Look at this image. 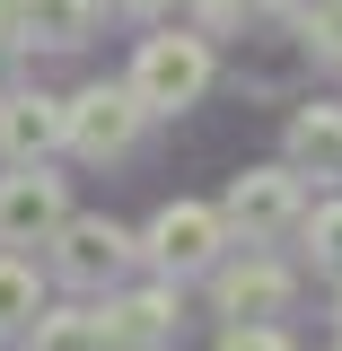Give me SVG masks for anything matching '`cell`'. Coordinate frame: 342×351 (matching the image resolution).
<instances>
[{"mask_svg":"<svg viewBox=\"0 0 342 351\" xmlns=\"http://www.w3.org/2000/svg\"><path fill=\"white\" fill-rule=\"evenodd\" d=\"M307 263L316 272H342V202H325V211H307Z\"/></svg>","mask_w":342,"mask_h":351,"instance_id":"obj_14","label":"cell"},{"mask_svg":"<svg viewBox=\"0 0 342 351\" xmlns=\"http://www.w3.org/2000/svg\"><path fill=\"white\" fill-rule=\"evenodd\" d=\"M106 334H132V343H167V334H175V281L158 272L149 290H123V299L106 307Z\"/></svg>","mask_w":342,"mask_h":351,"instance_id":"obj_11","label":"cell"},{"mask_svg":"<svg viewBox=\"0 0 342 351\" xmlns=\"http://www.w3.org/2000/svg\"><path fill=\"white\" fill-rule=\"evenodd\" d=\"M219 351H290V334H281V325H228Z\"/></svg>","mask_w":342,"mask_h":351,"instance_id":"obj_17","label":"cell"},{"mask_svg":"<svg viewBox=\"0 0 342 351\" xmlns=\"http://www.w3.org/2000/svg\"><path fill=\"white\" fill-rule=\"evenodd\" d=\"M123 18H158V9H175V0H114Z\"/></svg>","mask_w":342,"mask_h":351,"instance_id":"obj_19","label":"cell"},{"mask_svg":"<svg viewBox=\"0 0 342 351\" xmlns=\"http://www.w3.org/2000/svg\"><path fill=\"white\" fill-rule=\"evenodd\" d=\"M88 36H97V0H27V9H18V44L80 53Z\"/></svg>","mask_w":342,"mask_h":351,"instance_id":"obj_10","label":"cell"},{"mask_svg":"<svg viewBox=\"0 0 342 351\" xmlns=\"http://www.w3.org/2000/svg\"><path fill=\"white\" fill-rule=\"evenodd\" d=\"M290 167L316 184H342V106H299L290 114Z\"/></svg>","mask_w":342,"mask_h":351,"instance_id":"obj_9","label":"cell"},{"mask_svg":"<svg viewBox=\"0 0 342 351\" xmlns=\"http://www.w3.org/2000/svg\"><path fill=\"white\" fill-rule=\"evenodd\" d=\"M219 246H228V219L211 211V202H167V211L141 228V255L158 263L167 281H193V272H211Z\"/></svg>","mask_w":342,"mask_h":351,"instance_id":"obj_5","label":"cell"},{"mask_svg":"<svg viewBox=\"0 0 342 351\" xmlns=\"http://www.w3.org/2000/svg\"><path fill=\"white\" fill-rule=\"evenodd\" d=\"M18 53H27V44L9 36V27H0V97H9V88H18Z\"/></svg>","mask_w":342,"mask_h":351,"instance_id":"obj_18","label":"cell"},{"mask_svg":"<svg viewBox=\"0 0 342 351\" xmlns=\"http://www.w3.org/2000/svg\"><path fill=\"white\" fill-rule=\"evenodd\" d=\"M53 149H62V97L9 88V97H0V158L18 167V158H53Z\"/></svg>","mask_w":342,"mask_h":351,"instance_id":"obj_8","label":"cell"},{"mask_svg":"<svg viewBox=\"0 0 342 351\" xmlns=\"http://www.w3.org/2000/svg\"><path fill=\"white\" fill-rule=\"evenodd\" d=\"M18 9H27V0H0V27H9V36H18Z\"/></svg>","mask_w":342,"mask_h":351,"instance_id":"obj_21","label":"cell"},{"mask_svg":"<svg viewBox=\"0 0 342 351\" xmlns=\"http://www.w3.org/2000/svg\"><path fill=\"white\" fill-rule=\"evenodd\" d=\"M62 211H71V193H62V176L44 158H18L0 176V246H44L62 228Z\"/></svg>","mask_w":342,"mask_h":351,"instance_id":"obj_6","label":"cell"},{"mask_svg":"<svg viewBox=\"0 0 342 351\" xmlns=\"http://www.w3.org/2000/svg\"><path fill=\"white\" fill-rule=\"evenodd\" d=\"M44 246H53V272H62L71 290H114L132 263H141V237L114 228L106 211H62V228H53Z\"/></svg>","mask_w":342,"mask_h":351,"instance_id":"obj_2","label":"cell"},{"mask_svg":"<svg viewBox=\"0 0 342 351\" xmlns=\"http://www.w3.org/2000/svg\"><path fill=\"white\" fill-rule=\"evenodd\" d=\"M18 343L27 351H106V307H36V325Z\"/></svg>","mask_w":342,"mask_h":351,"instance_id":"obj_12","label":"cell"},{"mask_svg":"<svg viewBox=\"0 0 342 351\" xmlns=\"http://www.w3.org/2000/svg\"><path fill=\"white\" fill-rule=\"evenodd\" d=\"M141 123H149V106L132 97L123 80H97L80 88V97H62V149H80V158H123L132 141H141Z\"/></svg>","mask_w":342,"mask_h":351,"instance_id":"obj_3","label":"cell"},{"mask_svg":"<svg viewBox=\"0 0 342 351\" xmlns=\"http://www.w3.org/2000/svg\"><path fill=\"white\" fill-rule=\"evenodd\" d=\"M272 9H290V18H307V9H316V0H272Z\"/></svg>","mask_w":342,"mask_h":351,"instance_id":"obj_22","label":"cell"},{"mask_svg":"<svg viewBox=\"0 0 342 351\" xmlns=\"http://www.w3.org/2000/svg\"><path fill=\"white\" fill-rule=\"evenodd\" d=\"M132 97L149 106V114H184V106H202L211 97V36H149L132 53Z\"/></svg>","mask_w":342,"mask_h":351,"instance_id":"obj_1","label":"cell"},{"mask_svg":"<svg viewBox=\"0 0 342 351\" xmlns=\"http://www.w3.org/2000/svg\"><path fill=\"white\" fill-rule=\"evenodd\" d=\"M255 9H263V0H193V18H202L211 36H237V27H246Z\"/></svg>","mask_w":342,"mask_h":351,"instance_id":"obj_16","label":"cell"},{"mask_svg":"<svg viewBox=\"0 0 342 351\" xmlns=\"http://www.w3.org/2000/svg\"><path fill=\"white\" fill-rule=\"evenodd\" d=\"M211 307L228 325H272L290 307V263L272 255H246V263H211Z\"/></svg>","mask_w":342,"mask_h":351,"instance_id":"obj_7","label":"cell"},{"mask_svg":"<svg viewBox=\"0 0 342 351\" xmlns=\"http://www.w3.org/2000/svg\"><path fill=\"white\" fill-rule=\"evenodd\" d=\"M219 219H228V237L272 246V237H290V228L307 219V176H299V167H246L237 184H228Z\"/></svg>","mask_w":342,"mask_h":351,"instance_id":"obj_4","label":"cell"},{"mask_svg":"<svg viewBox=\"0 0 342 351\" xmlns=\"http://www.w3.org/2000/svg\"><path fill=\"white\" fill-rule=\"evenodd\" d=\"M307 53H316L325 71H342V0H316V9H307Z\"/></svg>","mask_w":342,"mask_h":351,"instance_id":"obj_15","label":"cell"},{"mask_svg":"<svg viewBox=\"0 0 342 351\" xmlns=\"http://www.w3.org/2000/svg\"><path fill=\"white\" fill-rule=\"evenodd\" d=\"M334 316H342V299H334Z\"/></svg>","mask_w":342,"mask_h":351,"instance_id":"obj_23","label":"cell"},{"mask_svg":"<svg viewBox=\"0 0 342 351\" xmlns=\"http://www.w3.org/2000/svg\"><path fill=\"white\" fill-rule=\"evenodd\" d=\"M36 307H44V281H36V263L18 255V246H0V343H18V334L36 325Z\"/></svg>","mask_w":342,"mask_h":351,"instance_id":"obj_13","label":"cell"},{"mask_svg":"<svg viewBox=\"0 0 342 351\" xmlns=\"http://www.w3.org/2000/svg\"><path fill=\"white\" fill-rule=\"evenodd\" d=\"M106 351H167V343H132V334H106Z\"/></svg>","mask_w":342,"mask_h":351,"instance_id":"obj_20","label":"cell"}]
</instances>
